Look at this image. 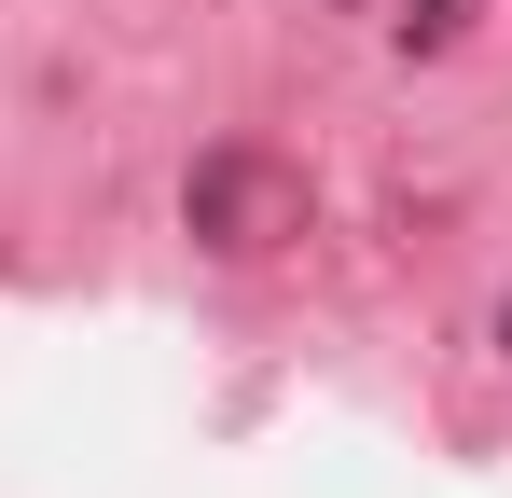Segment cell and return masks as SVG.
<instances>
[{
    "mask_svg": "<svg viewBox=\"0 0 512 498\" xmlns=\"http://www.w3.org/2000/svg\"><path fill=\"white\" fill-rule=\"evenodd\" d=\"M499 346H512V305H499Z\"/></svg>",
    "mask_w": 512,
    "mask_h": 498,
    "instance_id": "3",
    "label": "cell"
},
{
    "mask_svg": "<svg viewBox=\"0 0 512 498\" xmlns=\"http://www.w3.org/2000/svg\"><path fill=\"white\" fill-rule=\"evenodd\" d=\"M388 28L402 42H457V0H388Z\"/></svg>",
    "mask_w": 512,
    "mask_h": 498,
    "instance_id": "2",
    "label": "cell"
},
{
    "mask_svg": "<svg viewBox=\"0 0 512 498\" xmlns=\"http://www.w3.org/2000/svg\"><path fill=\"white\" fill-rule=\"evenodd\" d=\"M263 194H277V180H263L250 153H208V166H194V236H250Z\"/></svg>",
    "mask_w": 512,
    "mask_h": 498,
    "instance_id": "1",
    "label": "cell"
}]
</instances>
